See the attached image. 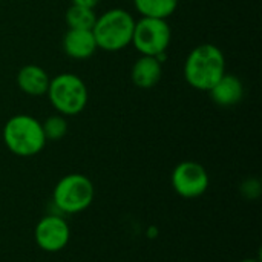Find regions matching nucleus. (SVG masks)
<instances>
[{"label": "nucleus", "instance_id": "obj_1", "mask_svg": "<svg viewBox=\"0 0 262 262\" xmlns=\"http://www.w3.org/2000/svg\"><path fill=\"white\" fill-rule=\"evenodd\" d=\"M226 74V57L223 51L212 43L195 46L183 68L184 80L196 91L209 92L212 86Z\"/></svg>", "mask_w": 262, "mask_h": 262}, {"label": "nucleus", "instance_id": "obj_2", "mask_svg": "<svg viewBox=\"0 0 262 262\" xmlns=\"http://www.w3.org/2000/svg\"><path fill=\"white\" fill-rule=\"evenodd\" d=\"M135 18L123 8H112L97 15L92 34L98 49L106 52H118L132 41Z\"/></svg>", "mask_w": 262, "mask_h": 262}, {"label": "nucleus", "instance_id": "obj_3", "mask_svg": "<svg viewBox=\"0 0 262 262\" xmlns=\"http://www.w3.org/2000/svg\"><path fill=\"white\" fill-rule=\"evenodd\" d=\"M3 141L17 157H34L40 154L46 144L41 121L28 114L11 117L3 127Z\"/></svg>", "mask_w": 262, "mask_h": 262}, {"label": "nucleus", "instance_id": "obj_4", "mask_svg": "<svg viewBox=\"0 0 262 262\" xmlns=\"http://www.w3.org/2000/svg\"><path fill=\"white\" fill-rule=\"evenodd\" d=\"M46 95L57 114L64 117L83 112L89 100L86 83L72 72H63L51 78Z\"/></svg>", "mask_w": 262, "mask_h": 262}, {"label": "nucleus", "instance_id": "obj_5", "mask_svg": "<svg viewBox=\"0 0 262 262\" xmlns=\"http://www.w3.org/2000/svg\"><path fill=\"white\" fill-rule=\"evenodd\" d=\"M170 40L172 29L167 20L152 17H141L140 20H135L130 45H134L141 55L157 57L164 63Z\"/></svg>", "mask_w": 262, "mask_h": 262}, {"label": "nucleus", "instance_id": "obj_6", "mask_svg": "<svg viewBox=\"0 0 262 262\" xmlns=\"http://www.w3.org/2000/svg\"><path fill=\"white\" fill-rule=\"evenodd\" d=\"M94 184L81 173H69L63 177L54 189V206L61 213H78L94 201Z\"/></svg>", "mask_w": 262, "mask_h": 262}, {"label": "nucleus", "instance_id": "obj_7", "mask_svg": "<svg viewBox=\"0 0 262 262\" xmlns=\"http://www.w3.org/2000/svg\"><path fill=\"white\" fill-rule=\"evenodd\" d=\"M172 187L183 198H198L209 187V173L196 161H183L172 172Z\"/></svg>", "mask_w": 262, "mask_h": 262}, {"label": "nucleus", "instance_id": "obj_8", "mask_svg": "<svg viewBox=\"0 0 262 262\" xmlns=\"http://www.w3.org/2000/svg\"><path fill=\"white\" fill-rule=\"evenodd\" d=\"M35 243L45 252H60L66 247L71 238L68 223L60 215H48L35 226Z\"/></svg>", "mask_w": 262, "mask_h": 262}, {"label": "nucleus", "instance_id": "obj_9", "mask_svg": "<svg viewBox=\"0 0 262 262\" xmlns=\"http://www.w3.org/2000/svg\"><path fill=\"white\" fill-rule=\"evenodd\" d=\"M63 51L69 58L86 60L91 58L98 49L92 29H72L69 28L63 35Z\"/></svg>", "mask_w": 262, "mask_h": 262}, {"label": "nucleus", "instance_id": "obj_10", "mask_svg": "<svg viewBox=\"0 0 262 262\" xmlns=\"http://www.w3.org/2000/svg\"><path fill=\"white\" fill-rule=\"evenodd\" d=\"M161 77H163V61L150 55H141L138 60H135L130 71L132 83L140 89L155 88L160 83Z\"/></svg>", "mask_w": 262, "mask_h": 262}, {"label": "nucleus", "instance_id": "obj_11", "mask_svg": "<svg viewBox=\"0 0 262 262\" xmlns=\"http://www.w3.org/2000/svg\"><path fill=\"white\" fill-rule=\"evenodd\" d=\"M212 101L223 107L238 104L244 97V84L233 74H224L209 91Z\"/></svg>", "mask_w": 262, "mask_h": 262}, {"label": "nucleus", "instance_id": "obj_12", "mask_svg": "<svg viewBox=\"0 0 262 262\" xmlns=\"http://www.w3.org/2000/svg\"><path fill=\"white\" fill-rule=\"evenodd\" d=\"M18 89L29 97H41L46 95L49 86L48 72L38 64H25L20 68L15 77Z\"/></svg>", "mask_w": 262, "mask_h": 262}, {"label": "nucleus", "instance_id": "obj_13", "mask_svg": "<svg viewBox=\"0 0 262 262\" xmlns=\"http://www.w3.org/2000/svg\"><path fill=\"white\" fill-rule=\"evenodd\" d=\"M141 17L167 20L178 8L180 0H132Z\"/></svg>", "mask_w": 262, "mask_h": 262}, {"label": "nucleus", "instance_id": "obj_14", "mask_svg": "<svg viewBox=\"0 0 262 262\" xmlns=\"http://www.w3.org/2000/svg\"><path fill=\"white\" fill-rule=\"evenodd\" d=\"M66 23L72 29H92L97 20V14L91 8L71 5L66 11Z\"/></svg>", "mask_w": 262, "mask_h": 262}, {"label": "nucleus", "instance_id": "obj_15", "mask_svg": "<svg viewBox=\"0 0 262 262\" xmlns=\"http://www.w3.org/2000/svg\"><path fill=\"white\" fill-rule=\"evenodd\" d=\"M41 127H43V134L46 137V141L51 140V141H58L61 140L66 132H68V121H66V117L64 115H60V114H54V115H49L43 123H41Z\"/></svg>", "mask_w": 262, "mask_h": 262}, {"label": "nucleus", "instance_id": "obj_16", "mask_svg": "<svg viewBox=\"0 0 262 262\" xmlns=\"http://www.w3.org/2000/svg\"><path fill=\"white\" fill-rule=\"evenodd\" d=\"M98 3H100V0H72V5L91 8V9H95V6H97Z\"/></svg>", "mask_w": 262, "mask_h": 262}, {"label": "nucleus", "instance_id": "obj_17", "mask_svg": "<svg viewBox=\"0 0 262 262\" xmlns=\"http://www.w3.org/2000/svg\"><path fill=\"white\" fill-rule=\"evenodd\" d=\"M241 262H259L258 259H253V258H249V259H244V261Z\"/></svg>", "mask_w": 262, "mask_h": 262}]
</instances>
